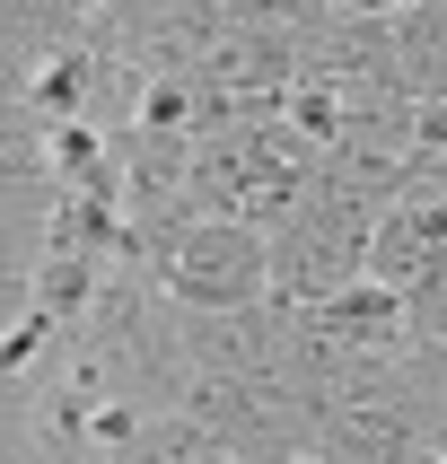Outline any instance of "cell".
I'll return each instance as SVG.
<instances>
[{"instance_id":"7a4b0ae2","label":"cell","mask_w":447,"mask_h":464,"mask_svg":"<svg viewBox=\"0 0 447 464\" xmlns=\"http://www.w3.org/2000/svg\"><path fill=\"white\" fill-rule=\"evenodd\" d=\"M18 114L26 123H79L88 114V53H44L18 71Z\"/></svg>"},{"instance_id":"3957f363","label":"cell","mask_w":447,"mask_h":464,"mask_svg":"<svg viewBox=\"0 0 447 464\" xmlns=\"http://www.w3.org/2000/svg\"><path fill=\"white\" fill-rule=\"evenodd\" d=\"M26 176H44V131L18 105H0V184H26Z\"/></svg>"},{"instance_id":"6da1fadb","label":"cell","mask_w":447,"mask_h":464,"mask_svg":"<svg viewBox=\"0 0 447 464\" xmlns=\"http://www.w3.org/2000/svg\"><path fill=\"white\" fill-rule=\"evenodd\" d=\"M158 289H167L184 315H246V307H263V228L184 210L176 237H167V255H158Z\"/></svg>"},{"instance_id":"277c9868","label":"cell","mask_w":447,"mask_h":464,"mask_svg":"<svg viewBox=\"0 0 447 464\" xmlns=\"http://www.w3.org/2000/svg\"><path fill=\"white\" fill-rule=\"evenodd\" d=\"M403 9H421V0H334V18H360V26H386Z\"/></svg>"}]
</instances>
